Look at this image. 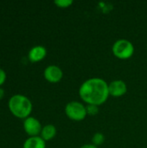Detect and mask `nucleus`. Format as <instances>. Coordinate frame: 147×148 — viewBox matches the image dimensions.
<instances>
[{"mask_svg":"<svg viewBox=\"0 0 147 148\" xmlns=\"http://www.w3.org/2000/svg\"><path fill=\"white\" fill-rule=\"evenodd\" d=\"M3 95H4V91L2 88H0V100L3 97Z\"/></svg>","mask_w":147,"mask_h":148,"instance_id":"obj_16","label":"nucleus"},{"mask_svg":"<svg viewBox=\"0 0 147 148\" xmlns=\"http://www.w3.org/2000/svg\"><path fill=\"white\" fill-rule=\"evenodd\" d=\"M65 114L68 119L74 121H81L88 115L86 106L76 101H70L66 105Z\"/></svg>","mask_w":147,"mask_h":148,"instance_id":"obj_4","label":"nucleus"},{"mask_svg":"<svg viewBox=\"0 0 147 148\" xmlns=\"http://www.w3.org/2000/svg\"><path fill=\"white\" fill-rule=\"evenodd\" d=\"M81 148H98L96 146H94V144L90 143V144H85L83 146H81Z\"/></svg>","mask_w":147,"mask_h":148,"instance_id":"obj_15","label":"nucleus"},{"mask_svg":"<svg viewBox=\"0 0 147 148\" xmlns=\"http://www.w3.org/2000/svg\"><path fill=\"white\" fill-rule=\"evenodd\" d=\"M56 133H57L56 127L52 124H48L42 127V132H41V137L45 141H49L55 138V136L56 135Z\"/></svg>","mask_w":147,"mask_h":148,"instance_id":"obj_10","label":"nucleus"},{"mask_svg":"<svg viewBox=\"0 0 147 148\" xmlns=\"http://www.w3.org/2000/svg\"><path fill=\"white\" fill-rule=\"evenodd\" d=\"M23 148H46V141L41 136L29 137L24 141Z\"/></svg>","mask_w":147,"mask_h":148,"instance_id":"obj_9","label":"nucleus"},{"mask_svg":"<svg viewBox=\"0 0 147 148\" xmlns=\"http://www.w3.org/2000/svg\"><path fill=\"white\" fill-rule=\"evenodd\" d=\"M43 75L48 82L51 83H56L62 79L63 72L60 67L56 65H49L44 69Z\"/></svg>","mask_w":147,"mask_h":148,"instance_id":"obj_6","label":"nucleus"},{"mask_svg":"<svg viewBox=\"0 0 147 148\" xmlns=\"http://www.w3.org/2000/svg\"><path fill=\"white\" fill-rule=\"evenodd\" d=\"M5 80H6V73L3 69L0 68V86L4 83Z\"/></svg>","mask_w":147,"mask_h":148,"instance_id":"obj_14","label":"nucleus"},{"mask_svg":"<svg viewBox=\"0 0 147 148\" xmlns=\"http://www.w3.org/2000/svg\"><path fill=\"white\" fill-rule=\"evenodd\" d=\"M23 129L27 134H29L30 137H33V136H38L39 134H41L42 127L41 122L36 118L29 116L28 118L24 119Z\"/></svg>","mask_w":147,"mask_h":148,"instance_id":"obj_5","label":"nucleus"},{"mask_svg":"<svg viewBox=\"0 0 147 148\" xmlns=\"http://www.w3.org/2000/svg\"><path fill=\"white\" fill-rule=\"evenodd\" d=\"M79 95L87 105L101 106L108 99V83L99 77L85 81L79 88Z\"/></svg>","mask_w":147,"mask_h":148,"instance_id":"obj_1","label":"nucleus"},{"mask_svg":"<svg viewBox=\"0 0 147 148\" xmlns=\"http://www.w3.org/2000/svg\"><path fill=\"white\" fill-rule=\"evenodd\" d=\"M112 51L117 58L126 60L133 56L134 53V46L127 39H119L113 44Z\"/></svg>","mask_w":147,"mask_h":148,"instance_id":"obj_3","label":"nucleus"},{"mask_svg":"<svg viewBox=\"0 0 147 148\" xmlns=\"http://www.w3.org/2000/svg\"><path fill=\"white\" fill-rule=\"evenodd\" d=\"M47 55V49L44 46L36 45L32 47L29 51V59L32 62H37L42 61Z\"/></svg>","mask_w":147,"mask_h":148,"instance_id":"obj_8","label":"nucleus"},{"mask_svg":"<svg viewBox=\"0 0 147 148\" xmlns=\"http://www.w3.org/2000/svg\"><path fill=\"white\" fill-rule=\"evenodd\" d=\"M10 111L21 119H26L32 111V103L30 100L23 95H15L11 96L8 102Z\"/></svg>","mask_w":147,"mask_h":148,"instance_id":"obj_2","label":"nucleus"},{"mask_svg":"<svg viewBox=\"0 0 147 148\" xmlns=\"http://www.w3.org/2000/svg\"><path fill=\"white\" fill-rule=\"evenodd\" d=\"M108 91L113 97L123 96L127 91L126 83L122 80H114L108 83Z\"/></svg>","mask_w":147,"mask_h":148,"instance_id":"obj_7","label":"nucleus"},{"mask_svg":"<svg viewBox=\"0 0 147 148\" xmlns=\"http://www.w3.org/2000/svg\"><path fill=\"white\" fill-rule=\"evenodd\" d=\"M54 3L60 8H68L73 4V0H55Z\"/></svg>","mask_w":147,"mask_h":148,"instance_id":"obj_12","label":"nucleus"},{"mask_svg":"<svg viewBox=\"0 0 147 148\" xmlns=\"http://www.w3.org/2000/svg\"><path fill=\"white\" fill-rule=\"evenodd\" d=\"M105 141V136L101 133H95L92 137V144L96 146L97 147L99 146H101Z\"/></svg>","mask_w":147,"mask_h":148,"instance_id":"obj_11","label":"nucleus"},{"mask_svg":"<svg viewBox=\"0 0 147 148\" xmlns=\"http://www.w3.org/2000/svg\"><path fill=\"white\" fill-rule=\"evenodd\" d=\"M86 109H87V114L89 115H95L99 112V107L95 105H87Z\"/></svg>","mask_w":147,"mask_h":148,"instance_id":"obj_13","label":"nucleus"}]
</instances>
